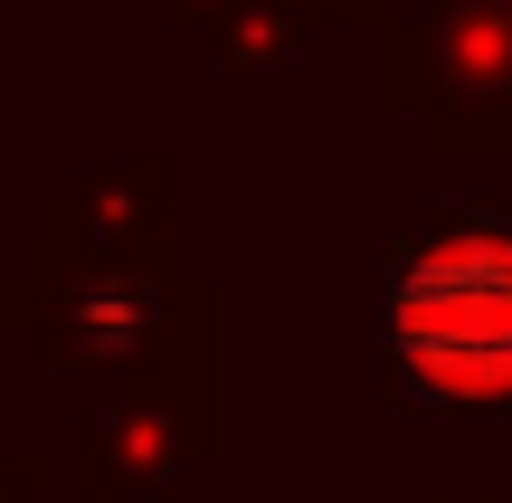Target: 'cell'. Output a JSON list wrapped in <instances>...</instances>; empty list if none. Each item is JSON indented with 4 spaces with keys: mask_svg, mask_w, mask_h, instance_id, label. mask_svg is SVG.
<instances>
[{
    "mask_svg": "<svg viewBox=\"0 0 512 503\" xmlns=\"http://www.w3.org/2000/svg\"><path fill=\"white\" fill-rule=\"evenodd\" d=\"M389 333L427 390H512V238H446L418 257L389 295Z\"/></svg>",
    "mask_w": 512,
    "mask_h": 503,
    "instance_id": "6da1fadb",
    "label": "cell"
}]
</instances>
